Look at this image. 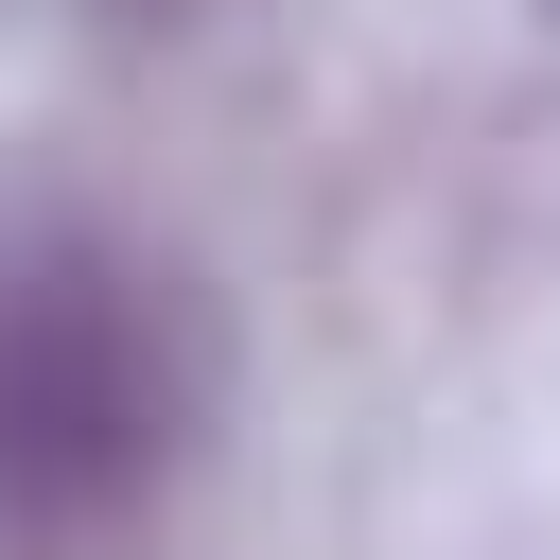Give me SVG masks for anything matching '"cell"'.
<instances>
[{"mask_svg":"<svg viewBox=\"0 0 560 560\" xmlns=\"http://www.w3.org/2000/svg\"><path fill=\"white\" fill-rule=\"evenodd\" d=\"M192 420H210V332L140 245L88 228L0 245V560H70L122 508H158Z\"/></svg>","mask_w":560,"mask_h":560,"instance_id":"cell-1","label":"cell"}]
</instances>
